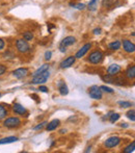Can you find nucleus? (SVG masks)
I'll return each instance as SVG.
<instances>
[{
  "instance_id": "nucleus-28",
  "label": "nucleus",
  "mask_w": 135,
  "mask_h": 153,
  "mask_svg": "<svg viewBox=\"0 0 135 153\" xmlns=\"http://www.w3.org/2000/svg\"><path fill=\"white\" fill-rule=\"evenodd\" d=\"M47 124H48V122H46V121H44V122H42V123H40L38 125H36L35 127H34V130H42L44 127H46L47 126Z\"/></svg>"
},
{
  "instance_id": "nucleus-7",
  "label": "nucleus",
  "mask_w": 135,
  "mask_h": 153,
  "mask_svg": "<svg viewBox=\"0 0 135 153\" xmlns=\"http://www.w3.org/2000/svg\"><path fill=\"white\" fill-rule=\"evenodd\" d=\"M13 75H14L16 78L22 79L28 75V69L27 68H19L13 72Z\"/></svg>"
},
{
  "instance_id": "nucleus-33",
  "label": "nucleus",
  "mask_w": 135,
  "mask_h": 153,
  "mask_svg": "<svg viewBox=\"0 0 135 153\" xmlns=\"http://www.w3.org/2000/svg\"><path fill=\"white\" fill-rule=\"evenodd\" d=\"M4 46H5V43H4V41L2 39H0V50H2L4 48Z\"/></svg>"
},
{
  "instance_id": "nucleus-10",
  "label": "nucleus",
  "mask_w": 135,
  "mask_h": 153,
  "mask_svg": "<svg viewBox=\"0 0 135 153\" xmlns=\"http://www.w3.org/2000/svg\"><path fill=\"white\" fill-rule=\"evenodd\" d=\"M123 48L127 53H133L135 51V45L131 42V41L124 40L123 41Z\"/></svg>"
},
{
  "instance_id": "nucleus-2",
  "label": "nucleus",
  "mask_w": 135,
  "mask_h": 153,
  "mask_svg": "<svg viewBox=\"0 0 135 153\" xmlns=\"http://www.w3.org/2000/svg\"><path fill=\"white\" fill-rule=\"evenodd\" d=\"M103 57H104V54H103L102 51L96 50V51H93V52L89 54V61L91 64L98 65V64H100V62L103 61Z\"/></svg>"
},
{
  "instance_id": "nucleus-12",
  "label": "nucleus",
  "mask_w": 135,
  "mask_h": 153,
  "mask_svg": "<svg viewBox=\"0 0 135 153\" xmlns=\"http://www.w3.org/2000/svg\"><path fill=\"white\" fill-rule=\"evenodd\" d=\"M57 89H58L59 94H60L61 96H67L69 94V88H68V85H66L65 81L59 80L58 82H57Z\"/></svg>"
},
{
  "instance_id": "nucleus-24",
  "label": "nucleus",
  "mask_w": 135,
  "mask_h": 153,
  "mask_svg": "<svg viewBox=\"0 0 135 153\" xmlns=\"http://www.w3.org/2000/svg\"><path fill=\"white\" fill-rule=\"evenodd\" d=\"M23 39L25 41H31L33 39V33L31 31H25L23 33Z\"/></svg>"
},
{
  "instance_id": "nucleus-20",
  "label": "nucleus",
  "mask_w": 135,
  "mask_h": 153,
  "mask_svg": "<svg viewBox=\"0 0 135 153\" xmlns=\"http://www.w3.org/2000/svg\"><path fill=\"white\" fill-rule=\"evenodd\" d=\"M134 151H135V142H132L129 146H127V147L123 150L124 153H133Z\"/></svg>"
},
{
  "instance_id": "nucleus-6",
  "label": "nucleus",
  "mask_w": 135,
  "mask_h": 153,
  "mask_svg": "<svg viewBox=\"0 0 135 153\" xmlns=\"http://www.w3.org/2000/svg\"><path fill=\"white\" fill-rule=\"evenodd\" d=\"M16 47H17V49H18L19 52H21V53H26V52H28L29 49H30V47H29V45H28V43H27V41L22 40V39H20V40H17Z\"/></svg>"
},
{
  "instance_id": "nucleus-31",
  "label": "nucleus",
  "mask_w": 135,
  "mask_h": 153,
  "mask_svg": "<svg viewBox=\"0 0 135 153\" xmlns=\"http://www.w3.org/2000/svg\"><path fill=\"white\" fill-rule=\"evenodd\" d=\"M38 91H41V92H43V93H48V88L46 87V85H40L38 87Z\"/></svg>"
},
{
  "instance_id": "nucleus-13",
  "label": "nucleus",
  "mask_w": 135,
  "mask_h": 153,
  "mask_svg": "<svg viewBox=\"0 0 135 153\" xmlns=\"http://www.w3.org/2000/svg\"><path fill=\"white\" fill-rule=\"evenodd\" d=\"M121 71V66H119L117 64H113L107 68V73H108L109 76H114L117 73Z\"/></svg>"
},
{
  "instance_id": "nucleus-39",
  "label": "nucleus",
  "mask_w": 135,
  "mask_h": 153,
  "mask_svg": "<svg viewBox=\"0 0 135 153\" xmlns=\"http://www.w3.org/2000/svg\"><path fill=\"white\" fill-rule=\"evenodd\" d=\"M1 96H2V95H1V94H0V98H1Z\"/></svg>"
},
{
  "instance_id": "nucleus-32",
  "label": "nucleus",
  "mask_w": 135,
  "mask_h": 153,
  "mask_svg": "<svg viewBox=\"0 0 135 153\" xmlns=\"http://www.w3.org/2000/svg\"><path fill=\"white\" fill-rule=\"evenodd\" d=\"M6 71V67L4 66V65H0V76H1L2 74H4Z\"/></svg>"
},
{
  "instance_id": "nucleus-17",
  "label": "nucleus",
  "mask_w": 135,
  "mask_h": 153,
  "mask_svg": "<svg viewBox=\"0 0 135 153\" xmlns=\"http://www.w3.org/2000/svg\"><path fill=\"white\" fill-rule=\"evenodd\" d=\"M121 42L120 41H114V42H111L108 44V48L110 49V50H119L120 48H121Z\"/></svg>"
},
{
  "instance_id": "nucleus-27",
  "label": "nucleus",
  "mask_w": 135,
  "mask_h": 153,
  "mask_svg": "<svg viewBox=\"0 0 135 153\" xmlns=\"http://www.w3.org/2000/svg\"><path fill=\"white\" fill-rule=\"evenodd\" d=\"M127 117L129 118L130 120H131L132 122L135 121V111L134 109H130L129 111L127 113Z\"/></svg>"
},
{
  "instance_id": "nucleus-25",
  "label": "nucleus",
  "mask_w": 135,
  "mask_h": 153,
  "mask_svg": "<svg viewBox=\"0 0 135 153\" xmlns=\"http://www.w3.org/2000/svg\"><path fill=\"white\" fill-rule=\"evenodd\" d=\"M6 116H7V111L5 109V107H3L0 104V120L4 119Z\"/></svg>"
},
{
  "instance_id": "nucleus-19",
  "label": "nucleus",
  "mask_w": 135,
  "mask_h": 153,
  "mask_svg": "<svg viewBox=\"0 0 135 153\" xmlns=\"http://www.w3.org/2000/svg\"><path fill=\"white\" fill-rule=\"evenodd\" d=\"M47 70H49V65H47V64L42 65V66H41L40 68H38V70H36L35 72H34L33 74H32V77H33V76H36V75L41 74V73L45 72V71H47Z\"/></svg>"
},
{
  "instance_id": "nucleus-26",
  "label": "nucleus",
  "mask_w": 135,
  "mask_h": 153,
  "mask_svg": "<svg viewBox=\"0 0 135 153\" xmlns=\"http://www.w3.org/2000/svg\"><path fill=\"white\" fill-rule=\"evenodd\" d=\"M100 89H101L102 92L109 93V94H112V93L114 92V90L111 89V88H109V87H106V85H101V87H100Z\"/></svg>"
},
{
  "instance_id": "nucleus-38",
  "label": "nucleus",
  "mask_w": 135,
  "mask_h": 153,
  "mask_svg": "<svg viewBox=\"0 0 135 153\" xmlns=\"http://www.w3.org/2000/svg\"><path fill=\"white\" fill-rule=\"evenodd\" d=\"M89 151H91V147H89V148H87V149H86V150H85V151H84V152H89Z\"/></svg>"
},
{
  "instance_id": "nucleus-1",
  "label": "nucleus",
  "mask_w": 135,
  "mask_h": 153,
  "mask_svg": "<svg viewBox=\"0 0 135 153\" xmlns=\"http://www.w3.org/2000/svg\"><path fill=\"white\" fill-rule=\"evenodd\" d=\"M49 76H50V73L47 70V71H45V72L41 73V74L36 75V76H33L31 82H32L33 85H42V83H45L48 80Z\"/></svg>"
},
{
  "instance_id": "nucleus-4",
  "label": "nucleus",
  "mask_w": 135,
  "mask_h": 153,
  "mask_svg": "<svg viewBox=\"0 0 135 153\" xmlns=\"http://www.w3.org/2000/svg\"><path fill=\"white\" fill-rule=\"evenodd\" d=\"M89 95L91 98L95 99V100H100L103 97V93L98 85H91L89 89Z\"/></svg>"
},
{
  "instance_id": "nucleus-37",
  "label": "nucleus",
  "mask_w": 135,
  "mask_h": 153,
  "mask_svg": "<svg viewBox=\"0 0 135 153\" xmlns=\"http://www.w3.org/2000/svg\"><path fill=\"white\" fill-rule=\"evenodd\" d=\"M121 126H122V127H128V125L126 124V123H124V124H122Z\"/></svg>"
},
{
  "instance_id": "nucleus-23",
  "label": "nucleus",
  "mask_w": 135,
  "mask_h": 153,
  "mask_svg": "<svg viewBox=\"0 0 135 153\" xmlns=\"http://www.w3.org/2000/svg\"><path fill=\"white\" fill-rule=\"evenodd\" d=\"M111 116H109V121H110V123H115L117 121V120L120 119V115L117 113H111L110 114Z\"/></svg>"
},
{
  "instance_id": "nucleus-34",
  "label": "nucleus",
  "mask_w": 135,
  "mask_h": 153,
  "mask_svg": "<svg viewBox=\"0 0 135 153\" xmlns=\"http://www.w3.org/2000/svg\"><path fill=\"white\" fill-rule=\"evenodd\" d=\"M59 50H60V52H66L67 51V47L63 46V45H59Z\"/></svg>"
},
{
  "instance_id": "nucleus-8",
  "label": "nucleus",
  "mask_w": 135,
  "mask_h": 153,
  "mask_svg": "<svg viewBox=\"0 0 135 153\" xmlns=\"http://www.w3.org/2000/svg\"><path fill=\"white\" fill-rule=\"evenodd\" d=\"M91 48V43H87V44H85L83 47H81V49H79V50L77 51L75 57H76V59H81V57H83L87 52H89Z\"/></svg>"
},
{
  "instance_id": "nucleus-30",
  "label": "nucleus",
  "mask_w": 135,
  "mask_h": 153,
  "mask_svg": "<svg viewBox=\"0 0 135 153\" xmlns=\"http://www.w3.org/2000/svg\"><path fill=\"white\" fill-rule=\"evenodd\" d=\"M51 56H52V52H51V51H46V52H45V59H46V61L51 59Z\"/></svg>"
},
{
  "instance_id": "nucleus-11",
  "label": "nucleus",
  "mask_w": 135,
  "mask_h": 153,
  "mask_svg": "<svg viewBox=\"0 0 135 153\" xmlns=\"http://www.w3.org/2000/svg\"><path fill=\"white\" fill-rule=\"evenodd\" d=\"M75 61H76V57L75 56H69L60 62V68L61 69L70 68V67H72L75 64Z\"/></svg>"
},
{
  "instance_id": "nucleus-29",
  "label": "nucleus",
  "mask_w": 135,
  "mask_h": 153,
  "mask_svg": "<svg viewBox=\"0 0 135 153\" xmlns=\"http://www.w3.org/2000/svg\"><path fill=\"white\" fill-rule=\"evenodd\" d=\"M71 6H73V7H75V8H77V10H84L85 8V5L83 3H77V4H75V3H71L70 4Z\"/></svg>"
},
{
  "instance_id": "nucleus-3",
  "label": "nucleus",
  "mask_w": 135,
  "mask_h": 153,
  "mask_svg": "<svg viewBox=\"0 0 135 153\" xmlns=\"http://www.w3.org/2000/svg\"><path fill=\"white\" fill-rule=\"evenodd\" d=\"M3 125L7 128H17L21 125V120L18 117H10L6 118L3 122Z\"/></svg>"
},
{
  "instance_id": "nucleus-18",
  "label": "nucleus",
  "mask_w": 135,
  "mask_h": 153,
  "mask_svg": "<svg viewBox=\"0 0 135 153\" xmlns=\"http://www.w3.org/2000/svg\"><path fill=\"white\" fill-rule=\"evenodd\" d=\"M126 76H127L129 79L134 78L135 77V67L134 66H131L127 69V71H126Z\"/></svg>"
},
{
  "instance_id": "nucleus-15",
  "label": "nucleus",
  "mask_w": 135,
  "mask_h": 153,
  "mask_svg": "<svg viewBox=\"0 0 135 153\" xmlns=\"http://www.w3.org/2000/svg\"><path fill=\"white\" fill-rule=\"evenodd\" d=\"M59 124H60V121H59L58 119H54L52 120L50 123H48L46 126V129L48 131H52V130H55V129L57 128V127L59 126Z\"/></svg>"
},
{
  "instance_id": "nucleus-22",
  "label": "nucleus",
  "mask_w": 135,
  "mask_h": 153,
  "mask_svg": "<svg viewBox=\"0 0 135 153\" xmlns=\"http://www.w3.org/2000/svg\"><path fill=\"white\" fill-rule=\"evenodd\" d=\"M98 0H91L89 3V10H96L98 7V4H97Z\"/></svg>"
},
{
  "instance_id": "nucleus-36",
  "label": "nucleus",
  "mask_w": 135,
  "mask_h": 153,
  "mask_svg": "<svg viewBox=\"0 0 135 153\" xmlns=\"http://www.w3.org/2000/svg\"><path fill=\"white\" fill-rule=\"evenodd\" d=\"M59 132H60V133H66V132H67V129H61Z\"/></svg>"
},
{
  "instance_id": "nucleus-16",
  "label": "nucleus",
  "mask_w": 135,
  "mask_h": 153,
  "mask_svg": "<svg viewBox=\"0 0 135 153\" xmlns=\"http://www.w3.org/2000/svg\"><path fill=\"white\" fill-rule=\"evenodd\" d=\"M19 141V139L17 137H4V139L0 140V145H3V144H10V143H15V142Z\"/></svg>"
},
{
  "instance_id": "nucleus-21",
  "label": "nucleus",
  "mask_w": 135,
  "mask_h": 153,
  "mask_svg": "<svg viewBox=\"0 0 135 153\" xmlns=\"http://www.w3.org/2000/svg\"><path fill=\"white\" fill-rule=\"evenodd\" d=\"M117 104L121 107H123V108H128V107H131L133 105V103L129 102V101H119Z\"/></svg>"
},
{
  "instance_id": "nucleus-5",
  "label": "nucleus",
  "mask_w": 135,
  "mask_h": 153,
  "mask_svg": "<svg viewBox=\"0 0 135 153\" xmlns=\"http://www.w3.org/2000/svg\"><path fill=\"white\" fill-rule=\"evenodd\" d=\"M121 143V137H117V135H113V137H110L105 141L104 146L108 149H111V148L117 147L119 144Z\"/></svg>"
},
{
  "instance_id": "nucleus-9",
  "label": "nucleus",
  "mask_w": 135,
  "mask_h": 153,
  "mask_svg": "<svg viewBox=\"0 0 135 153\" xmlns=\"http://www.w3.org/2000/svg\"><path fill=\"white\" fill-rule=\"evenodd\" d=\"M13 111H14L15 114L21 115V116H24L27 114V109L25 108L22 104H20V103H15V104L13 105Z\"/></svg>"
},
{
  "instance_id": "nucleus-14",
  "label": "nucleus",
  "mask_w": 135,
  "mask_h": 153,
  "mask_svg": "<svg viewBox=\"0 0 135 153\" xmlns=\"http://www.w3.org/2000/svg\"><path fill=\"white\" fill-rule=\"evenodd\" d=\"M76 42V38L75 36H66L63 41L60 42V45L65 47H68V46H72L73 44H75Z\"/></svg>"
},
{
  "instance_id": "nucleus-35",
  "label": "nucleus",
  "mask_w": 135,
  "mask_h": 153,
  "mask_svg": "<svg viewBox=\"0 0 135 153\" xmlns=\"http://www.w3.org/2000/svg\"><path fill=\"white\" fill-rule=\"evenodd\" d=\"M94 33L95 34H100L102 32V29L101 28H96V29H94Z\"/></svg>"
}]
</instances>
